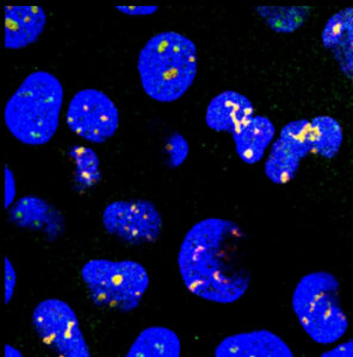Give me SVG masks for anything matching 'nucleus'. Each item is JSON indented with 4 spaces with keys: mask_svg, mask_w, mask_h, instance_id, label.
<instances>
[{
    "mask_svg": "<svg viewBox=\"0 0 353 357\" xmlns=\"http://www.w3.org/2000/svg\"><path fill=\"white\" fill-rule=\"evenodd\" d=\"M66 121L79 137L92 143H104L114 137L120 126L117 106L99 89L79 91L69 102Z\"/></svg>",
    "mask_w": 353,
    "mask_h": 357,
    "instance_id": "nucleus-8",
    "label": "nucleus"
},
{
    "mask_svg": "<svg viewBox=\"0 0 353 357\" xmlns=\"http://www.w3.org/2000/svg\"><path fill=\"white\" fill-rule=\"evenodd\" d=\"M138 72L148 97L158 102H177L195 82L197 47L182 33H157L138 54Z\"/></svg>",
    "mask_w": 353,
    "mask_h": 357,
    "instance_id": "nucleus-2",
    "label": "nucleus"
},
{
    "mask_svg": "<svg viewBox=\"0 0 353 357\" xmlns=\"http://www.w3.org/2000/svg\"><path fill=\"white\" fill-rule=\"evenodd\" d=\"M266 24L277 33H294L300 28L308 18L309 8H280V6H258L256 8Z\"/></svg>",
    "mask_w": 353,
    "mask_h": 357,
    "instance_id": "nucleus-19",
    "label": "nucleus"
},
{
    "mask_svg": "<svg viewBox=\"0 0 353 357\" xmlns=\"http://www.w3.org/2000/svg\"><path fill=\"white\" fill-rule=\"evenodd\" d=\"M16 198V178L13 171L5 166V207L8 208L15 203Z\"/></svg>",
    "mask_w": 353,
    "mask_h": 357,
    "instance_id": "nucleus-22",
    "label": "nucleus"
},
{
    "mask_svg": "<svg viewBox=\"0 0 353 357\" xmlns=\"http://www.w3.org/2000/svg\"><path fill=\"white\" fill-rule=\"evenodd\" d=\"M47 25L45 10L40 6L5 8V48L22 49L40 38Z\"/></svg>",
    "mask_w": 353,
    "mask_h": 357,
    "instance_id": "nucleus-13",
    "label": "nucleus"
},
{
    "mask_svg": "<svg viewBox=\"0 0 353 357\" xmlns=\"http://www.w3.org/2000/svg\"><path fill=\"white\" fill-rule=\"evenodd\" d=\"M248 238L239 224L222 218H206L184 237L178 267L192 294L217 304H233L247 292L252 274Z\"/></svg>",
    "mask_w": 353,
    "mask_h": 357,
    "instance_id": "nucleus-1",
    "label": "nucleus"
},
{
    "mask_svg": "<svg viewBox=\"0 0 353 357\" xmlns=\"http://www.w3.org/2000/svg\"><path fill=\"white\" fill-rule=\"evenodd\" d=\"M276 135V126L265 116H253L231 135L236 154L247 165H256L264 156Z\"/></svg>",
    "mask_w": 353,
    "mask_h": 357,
    "instance_id": "nucleus-15",
    "label": "nucleus"
},
{
    "mask_svg": "<svg viewBox=\"0 0 353 357\" xmlns=\"http://www.w3.org/2000/svg\"><path fill=\"white\" fill-rule=\"evenodd\" d=\"M182 344L177 333L164 326H150L140 333L127 357H179Z\"/></svg>",
    "mask_w": 353,
    "mask_h": 357,
    "instance_id": "nucleus-16",
    "label": "nucleus"
},
{
    "mask_svg": "<svg viewBox=\"0 0 353 357\" xmlns=\"http://www.w3.org/2000/svg\"><path fill=\"white\" fill-rule=\"evenodd\" d=\"M189 155V144L180 134H173L168 142V156L172 167H179L187 160Z\"/></svg>",
    "mask_w": 353,
    "mask_h": 357,
    "instance_id": "nucleus-20",
    "label": "nucleus"
},
{
    "mask_svg": "<svg viewBox=\"0 0 353 357\" xmlns=\"http://www.w3.org/2000/svg\"><path fill=\"white\" fill-rule=\"evenodd\" d=\"M69 153L75 162L74 183L78 190L85 191L96 186L102 178L101 162L96 151L89 146H73Z\"/></svg>",
    "mask_w": 353,
    "mask_h": 357,
    "instance_id": "nucleus-18",
    "label": "nucleus"
},
{
    "mask_svg": "<svg viewBox=\"0 0 353 357\" xmlns=\"http://www.w3.org/2000/svg\"><path fill=\"white\" fill-rule=\"evenodd\" d=\"M309 121L298 119L284 126L280 138L272 144L265 162V174L277 185H284L295 178L301 161L309 154Z\"/></svg>",
    "mask_w": 353,
    "mask_h": 357,
    "instance_id": "nucleus-9",
    "label": "nucleus"
},
{
    "mask_svg": "<svg viewBox=\"0 0 353 357\" xmlns=\"http://www.w3.org/2000/svg\"><path fill=\"white\" fill-rule=\"evenodd\" d=\"M343 141V128L337 119L329 116H317L309 121V144L314 154L332 160L340 151Z\"/></svg>",
    "mask_w": 353,
    "mask_h": 357,
    "instance_id": "nucleus-17",
    "label": "nucleus"
},
{
    "mask_svg": "<svg viewBox=\"0 0 353 357\" xmlns=\"http://www.w3.org/2000/svg\"><path fill=\"white\" fill-rule=\"evenodd\" d=\"M34 329L57 355L89 357V348L74 310L62 299H45L33 311Z\"/></svg>",
    "mask_w": 353,
    "mask_h": 357,
    "instance_id": "nucleus-6",
    "label": "nucleus"
},
{
    "mask_svg": "<svg viewBox=\"0 0 353 357\" xmlns=\"http://www.w3.org/2000/svg\"><path fill=\"white\" fill-rule=\"evenodd\" d=\"M106 232L133 245L154 243L163 231V217L146 199L117 200L103 212Z\"/></svg>",
    "mask_w": 353,
    "mask_h": 357,
    "instance_id": "nucleus-7",
    "label": "nucleus"
},
{
    "mask_svg": "<svg viewBox=\"0 0 353 357\" xmlns=\"http://www.w3.org/2000/svg\"><path fill=\"white\" fill-rule=\"evenodd\" d=\"M116 10L128 16H152L158 11V6H116Z\"/></svg>",
    "mask_w": 353,
    "mask_h": 357,
    "instance_id": "nucleus-23",
    "label": "nucleus"
},
{
    "mask_svg": "<svg viewBox=\"0 0 353 357\" xmlns=\"http://www.w3.org/2000/svg\"><path fill=\"white\" fill-rule=\"evenodd\" d=\"M322 357H352L353 356V342L350 340L349 342L341 343L336 347L334 349L329 350L326 353L321 354Z\"/></svg>",
    "mask_w": 353,
    "mask_h": 357,
    "instance_id": "nucleus-24",
    "label": "nucleus"
},
{
    "mask_svg": "<svg viewBox=\"0 0 353 357\" xmlns=\"http://www.w3.org/2000/svg\"><path fill=\"white\" fill-rule=\"evenodd\" d=\"M17 275L13 262L8 257H5V304L8 305L16 289Z\"/></svg>",
    "mask_w": 353,
    "mask_h": 357,
    "instance_id": "nucleus-21",
    "label": "nucleus"
},
{
    "mask_svg": "<svg viewBox=\"0 0 353 357\" xmlns=\"http://www.w3.org/2000/svg\"><path fill=\"white\" fill-rule=\"evenodd\" d=\"M216 357H292L290 347L276 333L256 330L226 337L215 349Z\"/></svg>",
    "mask_w": 353,
    "mask_h": 357,
    "instance_id": "nucleus-11",
    "label": "nucleus"
},
{
    "mask_svg": "<svg viewBox=\"0 0 353 357\" xmlns=\"http://www.w3.org/2000/svg\"><path fill=\"white\" fill-rule=\"evenodd\" d=\"M82 278L94 304L121 312L134 311L150 286V275L135 261L94 259L82 268Z\"/></svg>",
    "mask_w": 353,
    "mask_h": 357,
    "instance_id": "nucleus-5",
    "label": "nucleus"
},
{
    "mask_svg": "<svg viewBox=\"0 0 353 357\" xmlns=\"http://www.w3.org/2000/svg\"><path fill=\"white\" fill-rule=\"evenodd\" d=\"M321 40L337 60L346 77H353V8H346L334 13L326 23Z\"/></svg>",
    "mask_w": 353,
    "mask_h": 357,
    "instance_id": "nucleus-14",
    "label": "nucleus"
},
{
    "mask_svg": "<svg viewBox=\"0 0 353 357\" xmlns=\"http://www.w3.org/2000/svg\"><path fill=\"white\" fill-rule=\"evenodd\" d=\"M5 356L6 357H23V354L16 349L13 345H5Z\"/></svg>",
    "mask_w": 353,
    "mask_h": 357,
    "instance_id": "nucleus-25",
    "label": "nucleus"
},
{
    "mask_svg": "<svg viewBox=\"0 0 353 357\" xmlns=\"http://www.w3.org/2000/svg\"><path fill=\"white\" fill-rule=\"evenodd\" d=\"M8 220L22 229L43 232L49 240H57L65 231V218L52 204L36 195H27L15 202Z\"/></svg>",
    "mask_w": 353,
    "mask_h": 357,
    "instance_id": "nucleus-10",
    "label": "nucleus"
},
{
    "mask_svg": "<svg viewBox=\"0 0 353 357\" xmlns=\"http://www.w3.org/2000/svg\"><path fill=\"white\" fill-rule=\"evenodd\" d=\"M291 305L301 326L315 343H336L349 329V318L341 306L340 282L332 273L303 276L294 291Z\"/></svg>",
    "mask_w": 353,
    "mask_h": 357,
    "instance_id": "nucleus-4",
    "label": "nucleus"
},
{
    "mask_svg": "<svg viewBox=\"0 0 353 357\" xmlns=\"http://www.w3.org/2000/svg\"><path fill=\"white\" fill-rule=\"evenodd\" d=\"M64 87L54 74H29L5 106V124L13 137L28 146L48 143L59 128Z\"/></svg>",
    "mask_w": 353,
    "mask_h": 357,
    "instance_id": "nucleus-3",
    "label": "nucleus"
},
{
    "mask_svg": "<svg viewBox=\"0 0 353 357\" xmlns=\"http://www.w3.org/2000/svg\"><path fill=\"white\" fill-rule=\"evenodd\" d=\"M254 116V106L244 94L224 91L211 99L206 123L216 132L234 134Z\"/></svg>",
    "mask_w": 353,
    "mask_h": 357,
    "instance_id": "nucleus-12",
    "label": "nucleus"
}]
</instances>
